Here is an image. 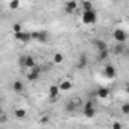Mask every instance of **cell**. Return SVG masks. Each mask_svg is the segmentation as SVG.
<instances>
[{"instance_id":"6da1fadb","label":"cell","mask_w":129,"mask_h":129,"mask_svg":"<svg viewBox=\"0 0 129 129\" xmlns=\"http://www.w3.org/2000/svg\"><path fill=\"white\" fill-rule=\"evenodd\" d=\"M97 21V12L93 11H84L82 14V23L84 24H94Z\"/></svg>"},{"instance_id":"7a4b0ae2","label":"cell","mask_w":129,"mask_h":129,"mask_svg":"<svg viewBox=\"0 0 129 129\" xmlns=\"http://www.w3.org/2000/svg\"><path fill=\"white\" fill-rule=\"evenodd\" d=\"M14 37H15V40L21 41L23 44H27V43L32 40V32H26V30H21V32H17V34H14Z\"/></svg>"},{"instance_id":"3957f363","label":"cell","mask_w":129,"mask_h":129,"mask_svg":"<svg viewBox=\"0 0 129 129\" xmlns=\"http://www.w3.org/2000/svg\"><path fill=\"white\" fill-rule=\"evenodd\" d=\"M115 43H126L127 41V34L123 30V29H115L114 34H112Z\"/></svg>"},{"instance_id":"277c9868","label":"cell","mask_w":129,"mask_h":129,"mask_svg":"<svg viewBox=\"0 0 129 129\" xmlns=\"http://www.w3.org/2000/svg\"><path fill=\"white\" fill-rule=\"evenodd\" d=\"M32 40H37L38 43H47L49 41V32H46V30L32 32Z\"/></svg>"},{"instance_id":"5b68a950","label":"cell","mask_w":129,"mask_h":129,"mask_svg":"<svg viewBox=\"0 0 129 129\" xmlns=\"http://www.w3.org/2000/svg\"><path fill=\"white\" fill-rule=\"evenodd\" d=\"M40 73H41V69H40L38 66H35V67H32V69H29V72H27V75H26V78H27V81H30V82H34V81H37V79L40 78Z\"/></svg>"},{"instance_id":"8992f818","label":"cell","mask_w":129,"mask_h":129,"mask_svg":"<svg viewBox=\"0 0 129 129\" xmlns=\"http://www.w3.org/2000/svg\"><path fill=\"white\" fill-rule=\"evenodd\" d=\"M20 64H21L24 69H27V70L37 66V62H35V59H34L32 56H21V58H20Z\"/></svg>"},{"instance_id":"52a82bcc","label":"cell","mask_w":129,"mask_h":129,"mask_svg":"<svg viewBox=\"0 0 129 129\" xmlns=\"http://www.w3.org/2000/svg\"><path fill=\"white\" fill-rule=\"evenodd\" d=\"M103 75H105L108 79H114V78L117 76V70H115V67L112 66V64H106L105 69H103Z\"/></svg>"},{"instance_id":"ba28073f","label":"cell","mask_w":129,"mask_h":129,"mask_svg":"<svg viewBox=\"0 0 129 129\" xmlns=\"http://www.w3.org/2000/svg\"><path fill=\"white\" fill-rule=\"evenodd\" d=\"M84 115L88 117V118H93V117L96 115V108L93 106L91 102H87V103H85V106H84Z\"/></svg>"},{"instance_id":"9c48e42d","label":"cell","mask_w":129,"mask_h":129,"mask_svg":"<svg viewBox=\"0 0 129 129\" xmlns=\"http://www.w3.org/2000/svg\"><path fill=\"white\" fill-rule=\"evenodd\" d=\"M76 9H78V2L76 0H69V2L64 5V11H66L67 14H73Z\"/></svg>"},{"instance_id":"30bf717a","label":"cell","mask_w":129,"mask_h":129,"mask_svg":"<svg viewBox=\"0 0 129 129\" xmlns=\"http://www.w3.org/2000/svg\"><path fill=\"white\" fill-rule=\"evenodd\" d=\"M12 91L17 93V94H21L24 91V84L21 81H14L12 82Z\"/></svg>"},{"instance_id":"8fae6325","label":"cell","mask_w":129,"mask_h":129,"mask_svg":"<svg viewBox=\"0 0 129 129\" xmlns=\"http://www.w3.org/2000/svg\"><path fill=\"white\" fill-rule=\"evenodd\" d=\"M59 93H61L59 85H50V87H49V97H50V99H56V97L59 96Z\"/></svg>"},{"instance_id":"7c38bea8","label":"cell","mask_w":129,"mask_h":129,"mask_svg":"<svg viewBox=\"0 0 129 129\" xmlns=\"http://www.w3.org/2000/svg\"><path fill=\"white\" fill-rule=\"evenodd\" d=\"M59 88H61V93H64V91H70V90L73 88V82H72V81H67V79H64V81H61Z\"/></svg>"},{"instance_id":"4fadbf2b","label":"cell","mask_w":129,"mask_h":129,"mask_svg":"<svg viewBox=\"0 0 129 129\" xmlns=\"http://www.w3.org/2000/svg\"><path fill=\"white\" fill-rule=\"evenodd\" d=\"M96 94H97L99 99H108V97H109V90L105 88V87H100V88H97Z\"/></svg>"},{"instance_id":"5bb4252c","label":"cell","mask_w":129,"mask_h":129,"mask_svg":"<svg viewBox=\"0 0 129 129\" xmlns=\"http://www.w3.org/2000/svg\"><path fill=\"white\" fill-rule=\"evenodd\" d=\"M94 47L97 49V52L106 50V49H108V46H106V43H105L103 40H96V41H94Z\"/></svg>"},{"instance_id":"9a60e30c","label":"cell","mask_w":129,"mask_h":129,"mask_svg":"<svg viewBox=\"0 0 129 129\" xmlns=\"http://www.w3.org/2000/svg\"><path fill=\"white\" fill-rule=\"evenodd\" d=\"M112 52H114L115 55H123V53H124V43H117V44L114 46Z\"/></svg>"},{"instance_id":"2e32d148","label":"cell","mask_w":129,"mask_h":129,"mask_svg":"<svg viewBox=\"0 0 129 129\" xmlns=\"http://www.w3.org/2000/svg\"><path fill=\"white\" fill-rule=\"evenodd\" d=\"M87 64H88V59H87V55H81L79 56V61H78V69H84L85 66H87Z\"/></svg>"},{"instance_id":"e0dca14e","label":"cell","mask_w":129,"mask_h":129,"mask_svg":"<svg viewBox=\"0 0 129 129\" xmlns=\"http://www.w3.org/2000/svg\"><path fill=\"white\" fill-rule=\"evenodd\" d=\"M108 56H109V50H108V49H106V50L97 52V61H106Z\"/></svg>"},{"instance_id":"ac0fdd59","label":"cell","mask_w":129,"mask_h":129,"mask_svg":"<svg viewBox=\"0 0 129 129\" xmlns=\"http://www.w3.org/2000/svg\"><path fill=\"white\" fill-rule=\"evenodd\" d=\"M93 3L90 2V0H84L82 2V11H93Z\"/></svg>"},{"instance_id":"d6986e66","label":"cell","mask_w":129,"mask_h":129,"mask_svg":"<svg viewBox=\"0 0 129 129\" xmlns=\"http://www.w3.org/2000/svg\"><path fill=\"white\" fill-rule=\"evenodd\" d=\"M26 115H27V112L24 109H15L14 111V117H17V118H24Z\"/></svg>"},{"instance_id":"ffe728a7","label":"cell","mask_w":129,"mask_h":129,"mask_svg":"<svg viewBox=\"0 0 129 129\" xmlns=\"http://www.w3.org/2000/svg\"><path fill=\"white\" fill-rule=\"evenodd\" d=\"M62 61H64V55H62V53H55V55H53V62L61 64Z\"/></svg>"},{"instance_id":"44dd1931","label":"cell","mask_w":129,"mask_h":129,"mask_svg":"<svg viewBox=\"0 0 129 129\" xmlns=\"http://www.w3.org/2000/svg\"><path fill=\"white\" fill-rule=\"evenodd\" d=\"M18 6H20V0H11V2H9V8L11 9H18Z\"/></svg>"},{"instance_id":"7402d4cb","label":"cell","mask_w":129,"mask_h":129,"mask_svg":"<svg viewBox=\"0 0 129 129\" xmlns=\"http://www.w3.org/2000/svg\"><path fill=\"white\" fill-rule=\"evenodd\" d=\"M121 114L129 115V102H126V103H123V105H121Z\"/></svg>"},{"instance_id":"603a6c76","label":"cell","mask_w":129,"mask_h":129,"mask_svg":"<svg viewBox=\"0 0 129 129\" xmlns=\"http://www.w3.org/2000/svg\"><path fill=\"white\" fill-rule=\"evenodd\" d=\"M23 30V27H21V24L20 23H15V24H12V32L14 34H17V32H21Z\"/></svg>"},{"instance_id":"cb8c5ba5","label":"cell","mask_w":129,"mask_h":129,"mask_svg":"<svg viewBox=\"0 0 129 129\" xmlns=\"http://www.w3.org/2000/svg\"><path fill=\"white\" fill-rule=\"evenodd\" d=\"M76 108H78V106H76L72 100H70V102L67 103V106H66V109H67V111H70V112H72V111H76Z\"/></svg>"},{"instance_id":"d4e9b609","label":"cell","mask_w":129,"mask_h":129,"mask_svg":"<svg viewBox=\"0 0 129 129\" xmlns=\"http://www.w3.org/2000/svg\"><path fill=\"white\" fill-rule=\"evenodd\" d=\"M72 102H73V103H75L76 106H79V105H82V100H81L79 97H73V99H72Z\"/></svg>"},{"instance_id":"484cf974","label":"cell","mask_w":129,"mask_h":129,"mask_svg":"<svg viewBox=\"0 0 129 129\" xmlns=\"http://www.w3.org/2000/svg\"><path fill=\"white\" fill-rule=\"evenodd\" d=\"M111 126H112L114 129H121V126H123V124H121V123H118V121H115V123H112Z\"/></svg>"},{"instance_id":"4316f807","label":"cell","mask_w":129,"mask_h":129,"mask_svg":"<svg viewBox=\"0 0 129 129\" xmlns=\"http://www.w3.org/2000/svg\"><path fill=\"white\" fill-rule=\"evenodd\" d=\"M124 90H126V93L129 94V84H126V88H124Z\"/></svg>"}]
</instances>
